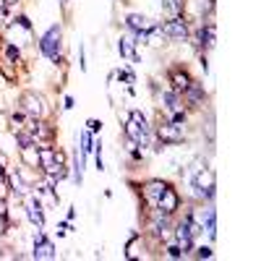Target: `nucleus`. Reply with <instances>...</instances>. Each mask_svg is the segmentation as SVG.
<instances>
[{
  "label": "nucleus",
  "mask_w": 261,
  "mask_h": 261,
  "mask_svg": "<svg viewBox=\"0 0 261 261\" xmlns=\"http://www.w3.org/2000/svg\"><path fill=\"white\" fill-rule=\"evenodd\" d=\"M167 191V183L165 180H149L141 186V196H144V201L146 206H157V201L162 199V193Z\"/></svg>",
  "instance_id": "0eeeda50"
},
{
  "label": "nucleus",
  "mask_w": 261,
  "mask_h": 261,
  "mask_svg": "<svg viewBox=\"0 0 261 261\" xmlns=\"http://www.w3.org/2000/svg\"><path fill=\"white\" fill-rule=\"evenodd\" d=\"M39 50H42V55H45L47 60H53V63H60L63 60V32H60V27H50L45 34H42Z\"/></svg>",
  "instance_id": "f03ea898"
},
{
  "label": "nucleus",
  "mask_w": 261,
  "mask_h": 261,
  "mask_svg": "<svg viewBox=\"0 0 261 261\" xmlns=\"http://www.w3.org/2000/svg\"><path fill=\"white\" fill-rule=\"evenodd\" d=\"M154 134L162 144H180L186 139V130H183V123H175V120H170V118H162L157 120V128H154Z\"/></svg>",
  "instance_id": "20e7f679"
},
{
  "label": "nucleus",
  "mask_w": 261,
  "mask_h": 261,
  "mask_svg": "<svg viewBox=\"0 0 261 261\" xmlns=\"http://www.w3.org/2000/svg\"><path fill=\"white\" fill-rule=\"evenodd\" d=\"M18 110L24 113V115H29V118H37V120H42L47 115V105H45V99H42L39 94H34V92H24L18 97Z\"/></svg>",
  "instance_id": "39448f33"
},
{
  "label": "nucleus",
  "mask_w": 261,
  "mask_h": 261,
  "mask_svg": "<svg viewBox=\"0 0 261 261\" xmlns=\"http://www.w3.org/2000/svg\"><path fill=\"white\" fill-rule=\"evenodd\" d=\"M160 32L167 34V37H172V39H186V37H188V21H186L183 16H172Z\"/></svg>",
  "instance_id": "1a4fd4ad"
},
{
  "label": "nucleus",
  "mask_w": 261,
  "mask_h": 261,
  "mask_svg": "<svg viewBox=\"0 0 261 261\" xmlns=\"http://www.w3.org/2000/svg\"><path fill=\"white\" fill-rule=\"evenodd\" d=\"M196 256H199V258H212V248H209V246L196 248Z\"/></svg>",
  "instance_id": "6ab92c4d"
},
{
  "label": "nucleus",
  "mask_w": 261,
  "mask_h": 261,
  "mask_svg": "<svg viewBox=\"0 0 261 261\" xmlns=\"http://www.w3.org/2000/svg\"><path fill=\"white\" fill-rule=\"evenodd\" d=\"M191 183L196 188V193L201 196V199H214V193H217V180H214V172L209 167H199L196 165L193 172H191Z\"/></svg>",
  "instance_id": "7ed1b4c3"
},
{
  "label": "nucleus",
  "mask_w": 261,
  "mask_h": 261,
  "mask_svg": "<svg viewBox=\"0 0 261 261\" xmlns=\"http://www.w3.org/2000/svg\"><path fill=\"white\" fill-rule=\"evenodd\" d=\"M193 79L183 71V68H175V71H170V84H172V92H178V94H183L186 89H188V84H191Z\"/></svg>",
  "instance_id": "4468645a"
},
{
  "label": "nucleus",
  "mask_w": 261,
  "mask_h": 261,
  "mask_svg": "<svg viewBox=\"0 0 261 261\" xmlns=\"http://www.w3.org/2000/svg\"><path fill=\"white\" fill-rule=\"evenodd\" d=\"M3 125H8V120H6L3 115H0V128H3Z\"/></svg>",
  "instance_id": "4be33fe9"
},
{
  "label": "nucleus",
  "mask_w": 261,
  "mask_h": 261,
  "mask_svg": "<svg viewBox=\"0 0 261 261\" xmlns=\"http://www.w3.org/2000/svg\"><path fill=\"white\" fill-rule=\"evenodd\" d=\"M167 256H172V258H180V256H186V253H183V248H180L178 243H170V246H167Z\"/></svg>",
  "instance_id": "a211bd4d"
},
{
  "label": "nucleus",
  "mask_w": 261,
  "mask_h": 261,
  "mask_svg": "<svg viewBox=\"0 0 261 261\" xmlns=\"http://www.w3.org/2000/svg\"><path fill=\"white\" fill-rule=\"evenodd\" d=\"M123 130H125V139L134 146H149V141H151V125L146 123L141 110H130Z\"/></svg>",
  "instance_id": "f257e3e1"
},
{
  "label": "nucleus",
  "mask_w": 261,
  "mask_h": 261,
  "mask_svg": "<svg viewBox=\"0 0 261 261\" xmlns=\"http://www.w3.org/2000/svg\"><path fill=\"white\" fill-rule=\"evenodd\" d=\"M6 180H8L11 191H13L16 196H21V199H24V196L32 191V183H27V178H24V170H16V172H11V175H8Z\"/></svg>",
  "instance_id": "9b49d317"
},
{
  "label": "nucleus",
  "mask_w": 261,
  "mask_h": 261,
  "mask_svg": "<svg viewBox=\"0 0 261 261\" xmlns=\"http://www.w3.org/2000/svg\"><path fill=\"white\" fill-rule=\"evenodd\" d=\"M3 3H6L8 8H13V6H18V3H21V0H3Z\"/></svg>",
  "instance_id": "412c9836"
},
{
  "label": "nucleus",
  "mask_w": 261,
  "mask_h": 261,
  "mask_svg": "<svg viewBox=\"0 0 261 261\" xmlns=\"http://www.w3.org/2000/svg\"><path fill=\"white\" fill-rule=\"evenodd\" d=\"M178 206H180V199H178L175 188L167 186V191L162 193V199L157 201V206H154V209H160V212H165V214H175V212H178Z\"/></svg>",
  "instance_id": "9d476101"
},
{
  "label": "nucleus",
  "mask_w": 261,
  "mask_h": 261,
  "mask_svg": "<svg viewBox=\"0 0 261 261\" xmlns=\"http://www.w3.org/2000/svg\"><path fill=\"white\" fill-rule=\"evenodd\" d=\"M24 206H27V217H29V222H32L37 230L45 227V204H42L32 191L24 196Z\"/></svg>",
  "instance_id": "423d86ee"
},
{
  "label": "nucleus",
  "mask_w": 261,
  "mask_h": 261,
  "mask_svg": "<svg viewBox=\"0 0 261 261\" xmlns=\"http://www.w3.org/2000/svg\"><path fill=\"white\" fill-rule=\"evenodd\" d=\"M18 154H21V165L37 170L39 167V144H27V146H18Z\"/></svg>",
  "instance_id": "f8f14e48"
},
{
  "label": "nucleus",
  "mask_w": 261,
  "mask_h": 261,
  "mask_svg": "<svg viewBox=\"0 0 261 261\" xmlns=\"http://www.w3.org/2000/svg\"><path fill=\"white\" fill-rule=\"evenodd\" d=\"M32 256H34V258H42V261L55 258V246L47 241L42 230H37V235H34V248H32Z\"/></svg>",
  "instance_id": "6e6552de"
},
{
  "label": "nucleus",
  "mask_w": 261,
  "mask_h": 261,
  "mask_svg": "<svg viewBox=\"0 0 261 261\" xmlns=\"http://www.w3.org/2000/svg\"><path fill=\"white\" fill-rule=\"evenodd\" d=\"M81 151L84 154H92L94 151V139H92L89 130H81Z\"/></svg>",
  "instance_id": "f3484780"
},
{
  "label": "nucleus",
  "mask_w": 261,
  "mask_h": 261,
  "mask_svg": "<svg viewBox=\"0 0 261 261\" xmlns=\"http://www.w3.org/2000/svg\"><path fill=\"white\" fill-rule=\"evenodd\" d=\"M136 45H139V42H136V37L134 34H125V37H120V42H118V50H120V55L123 58H128V60H139V53H136Z\"/></svg>",
  "instance_id": "ddd939ff"
},
{
  "label": "nucleus",
  "mask_w": 261,
  "mask_h": 261,
  "mask_svg": "<svg viewBox=\"0 0 261 261\" xmlns=\"http://www.w3.org/2000/svg\"><path fill=\"white\" fill-rule=\"evenodd\" d=\"M165 6L172 16H183L186 13V0H165Z\"/></svg>",
  "instance_id": "dca6fc26"
},
{
  "label": "nucleus",
  "mask_w": 261,
  "mask_h": 261,
  "mask_svg": "<svg viewBox=\"0 0 261 261\" xmlns=\"http://www.w3.org/2000/svg\"><path fill=\"white\" fill-rule=\"evenodd\" d=\"M183 97H186L193 107H199V105L204 102V84H199V81H191V84H188V89L183 92Z\"/></svg>",
  "instance_id": "2eb2a0df"
},
{
  "label": "nucleus",
  "mask_w": 261,
  "mask_h": 261,
  "mask_svg": "<svg viewBox=\"0 0 261 261\" xmlns=\"http://www.w3.org/2000/svg\"><path fill=\"white\" fill-rule=\"evenodd\" d=\"M60 3H68V0H60Z\"/></svg>",
  "instance_id": "5701e85b"
},
{
  "label": "nucleus",
  "mask_w": 261,
  "mask_h": 261,
  "mask_svg": "<svg viewBox=\"0 0 261 261\" xmlns=\"http://www.w3.org/2000/svg\"><path fill=\"white\" fill-rule=\"evenodd\" d=\"M86 125H89V134H99V130H102V123L99 120H89Z\"/></svg>",
  "instance_id": "aec40b11"
}]
</instances>
